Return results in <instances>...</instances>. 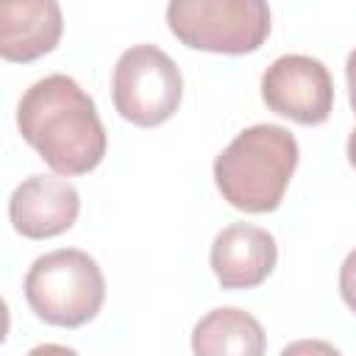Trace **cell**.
Masks as SVG:
<instances>
[{
  "instance_id": "6da1fadb",
  "label": "cell",
  "mask_w": 356,
  "mask_h": 356,
  "mask_svg": "<svg viewBox=\"0 0 356 356\" xmlns=\"http://www.w3.org/2000/svg\"><path fill=\"white\" fill-rule=\"evenodd\" d=\"M22 139L58 175H86L106 156V131L95 100L70 75H47L17 106Z\"/></svg>"
},
{
  "instance_id": "7a4b0ae2",
  "label": "cell",
  "mask_w": 356,
  "mask_h": 356,
  "mask_svg": "<svg viewBox=\"0 0 356 356\" xmlns=\"http://www.w3.org/2000/svg\"><path fill=\"white\" fill-rule=\"evenodd\" d=\"M298 139L281 125H250L214 159L220 195L245 214L275 211L295 175Z\"/></svg>"
},
{
  "instance_id": "3957f363",
  "label": "cell",
  "mask_w": 356,
  "mask_h": 356,
  "mask_svg": "<svg viewBox=\"0 0 356 356\" xmlns=\"http://www.w3.org/2000/svg\"><path fill=\"white\" fill-rule=\"evenodd\" d=\"M22 289L31 312L58 328H78L95 320L106 300V278L97 261L78 248L39 256L28 267Z\"/></svg>"
},
{
  "instance_id": "277c9868",
  "label": "cell",
  "mask_w": 356,
  "mask_h": 356,
  "mask_svg": "<svg viewBox=\"0 0 356 356\" xmlns=\"http://www.w3.org/2000/svg\"><path fill=\"white\" fill-rule=\"evenodd\" d=\"M167 25L192 50L245 56L267 42L270 8L267 0H170Z\"/></svg>"
},
{
  "instance_id": "5b68a950",
  "label": "cell",
  "mask_w": 356,
  "mask_h": 356,
  "mask_svg": "<svg viewBox=\"0 0 356 356\" xmlns=\"http://www.w3.org/2000/svg\"><path fill=\"white\" fill-rule=\"evenodd\" d=\"M114 108L139 128L164 125L181 106L184 78L178 64L156 44L128 47L111 75Z\"/></svg>"
},
{
  "instance_id": "8992f818",
  "label": "cell",
  "mask_w": 356,
  "mask_h": 356,
  "mask_svg": "<svg viewBox=\"0 0 356 356\" xmlns=\"http://www.w3.org/2000/svg\"><path fill=\"white\" fill-rule=\"evenodd\" d=\"M261 100L298 125H320L334 111V83L323 61L289 53L264 70Z\"/></svg>"
},
{
  "instance_id": "52a82bcc",
  "label": "cell",
  "mask_w": 356,
  "mask_h": 356,
  "mask_svg": "<svg viewBox=\"0 0 356 356\" xmlns=\"http://www.w3.org/2000/svg\"><path fill=\"white\" fill-rule=\"evenodd\" d=\"M81 211V195L67 178L31 175L8 197V220L25 239H50L70 231Z\"/></svg>"
},
{
  "instance_id": "ba28073f",
  "label": "cell",
  "mask_w": 356,
  "mask_h": 356,
  "mask_svg": "<svg viewBox=\"0 0 356 356\" xmlns=\"http://www.w3.org/2000/svg\"><path fill=\"white\" fill-rule=\"evenodd\" d=\"M209 261L222 289H253L275 270L278 248L270 231L250 222H231L214 236Z\"/></svg>"
},
{
  "instance_id": "9c48e42d",
  "label": "cell",
  "mask_w": 356,
  "mask_h": 356,
  "mask_svg": "<svg viewBox=\"0 0 356 356\" xmlns=\"http://www.w3.org/2000/svg\"><path fill=\"white\" fill-rule=\"evenodd\" d=\"M64 31L58 0H0V56L31 64L56 50Z\"/></svg>"
},
{
  "instance_id": "30bf717a",
  "label": "cell",
  "mask_w": 356,
  "mask_h": 356,
  "mask_svg": "<svg viewBox=\"0 0 356 356\" xmlns=\"http://www.w3.org/2000/svg\"><path fill=\"white\" fill-rule=\"evenodd\" d=\"M264 348L267 342L261 323L253 314L234 306L211 309L192 328V350L197 356H220V353L259 356L264 353Z\"/></svg>"
},
{
  "instance_id": "8fae6325",
  "label": "cell",
  "mask_w": 356,
  "mask_h": 356,
  "mask_svg": "<svg viewBox=\"0 0 356 356\" xmlns=\"http://www.w3.org/2000/svg\"><path fill=\"white\" fill-rule=\"evenodd\" d=\"M339 295H342L345 306L356 314V248L345 256V261L339 267Z\"/></svg>"
},
{
  "instance_id": "7c38bea8",
  "label": "cell",
  "mask_w": 356,
  "mask_h": 356,
  "mask_svg": "<svg viewBox=\"0 0 356 356\" xmlns=\"http://www.w3.org/2000/svg\"><path fill=\"white\" fill-rule=\"evenodd\" d=\"M345 75H348V95H350V108L356 114V50H350L345 61Z\"/></svg>"
},
{
  "instance_id": "4fadbf2b",
  "label": "cell",
  "mask_w": 356,
  "mask_h": 356,
  "mask_svg": "<svg viewBox=\"0 0 356 356\" xmlns=\"http://www.w3.org/2000/svg\"><path fill=\"white\" fill-rule=\"evenodd\" d=\"M348 161L356 167V128H353L350 136H348Z\"/></svg>"
}]
</instances>
